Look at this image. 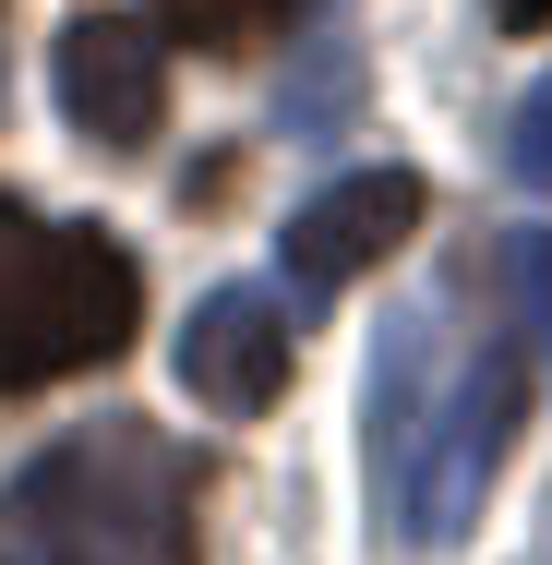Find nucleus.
I'll return each instance as SVG.
<instances>
[{"label": "nucleus", "instance_id": "nucleus-5", "mask_svg": "<svg viewBox=\"0 0 552 565\" xmlns=\"http://www.w3.org/2000/svg\"><path fill=\"white\" fill-rule=\"evenodd\" d=\"M409 228H421V181H409V169H348V181H325V193L289 217L277 265H289L313 301H336V289H360Z\"/></svg>", "mask_w": 552, "mask_h": 565}, {"label": "nucleus", "instance_id": "nucleus-4", "mask_svg": "<svg viewBox=\"0 0 552 565\" xmlns=\"http://www.w3.org/2000/svg\"><path fill=\"white\" fill-rule=\"evenodd\" d=\"M61 109L85 145H156V120H169V61H156V36L132 24V12H85V24H61Z\"/></svg>", "mask_w": 552, "mask_h": 565}, {"label": "nucleus", "instance_id": "nucleus-1", "mask_svg": "<svg viewBox=\"0 0 552 565\" xmlns=\"http://www.w3.org/2000/svg\"><path fill=\"white\" fill-rule=\"evenodd\" d=\"M444 313H397L372 349V457L409 542H456L517 446L552 361V228H505L480 277L456 289V349H433Z\"/></svg>", "mask_w": 552, "mask_h": 565}, {"label": "nucleus", "instance_id": "nucleus-8", "mask_svg": "<svg viewBox=\"0 0 552 565\" xmlns=\"http://www.w3.org/2000/svg\"><path fill=\"white\" fill-rule=\"evenodd\" d=\"M505 169H517L529 193H552V73L517 97V120H505Z\"/></svg>", "mask_w": 552, "mask_h": 565}, {"label": "nucleus", "instance_id": "nucleus-9", "mask_svg": "<svg viewBox=\"0 0 552 565\" xmlns=\"http://www.w3.org/2000/svg\"><path fill=\"white\" fill-rule=\"evenodd\" d=\"M493 24H505V36H541V24H552V0H493Z\"/></svg>", "mask_w": 552, "mask_h": 565}, {"label": "nucleus", "instance_id": "nucleus-6", "mask_svg": "<svg viewBox=\"0 0 552 565\" xmlns=\"http://www.w3.org/2000/svg\"><path fill=\"white\" fill-rule=\"evenodd\" d=\"M181 385H193L217 422H264V409L289 397V313H277L264 289L193 301V326H181Z\"/></svg>", "mask_w": 552, "mask_h": 565}, {"label": "nucleus", "instance_id": "nucleus-7", "mask_svg": "<svg viewBox=\"0 0 552 565\" xmlns=\"http://www.w3.org/2000/svg\"><path fill=\"white\" fill-rule=\"evenodd\" d=\"M156 24L193 36V49H228V61H240V49H264V36L289 24V0H156Z\"/></svg>", "mask_w": 552, "mask_h": 565}, {"label": "nucleus", "instance_id": "nucleus-3", "mask_svg": "<svg viewBox=\"0 0 552 565\" xmlns=\"http://www.w3.org/2000/svg\"><path fill=\"white\" fill-rule=\"evenodd\" d=\"M144 326V277L109 228L85 217H24L0 193V397L48 373H97Z\"/></svg>", "mask_w": 552, "mask_h": 565}, {"label": "nucleus", "instance_id": "nucleus-2", "mask_svg": "<svg viewBox=\"0 0 552 565\" xmlns=\"http://www.w3.org/2000/svg\"><path fill=\"white\" fill-rule=\"evenodd\" d=\"M205 469L156 422H73L48 457L12 469L0 493V554L12 565H193Z\"/></svg>", "mask_w": 552, "mask_h": 565}]
</instances>
